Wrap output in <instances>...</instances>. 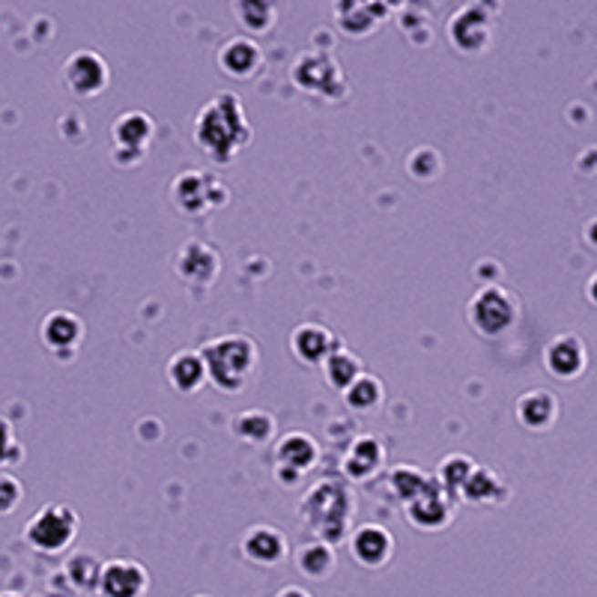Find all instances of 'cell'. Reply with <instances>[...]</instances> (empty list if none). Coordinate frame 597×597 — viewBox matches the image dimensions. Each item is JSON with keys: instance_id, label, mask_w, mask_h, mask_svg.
I'll return each mask as SVG.
<instances>
[{"instance_id": "cell-5", "label": "cell", "mask_w": 597, "mask_h": 597, "mask_svg": "<svg viewBox=\"0 0 597 597\" xmlns=\"http://www.w3.org/2000/svg\"><path fill=\"white\" fill-rule=\"evenodd\" d=\"M550 365H552V371L561 374V376L577 374V371H580V365H582L580 344H573V341H559V344H552V350H550Z\"/></svg>"}, {"instance_id": "cell-6", "label": "cell", "mask_w": 597, "mask_h": 597, "mask_svg": "<svg viewBox=\"0 0 597 597\" xmlns=\"http://www.w3.org/2000/svg\"><path fill=\"white\" fill-rule=\"evenodd\" d=\"M302 568H305V573H311V577H323V573L332 568V552L323 544L308 547L302 552Z\"/></svg>"}, {"instance_id": "cell-1", "label": "cell", "mask_w": 597, "mask_h": 597, "mask_svg": "<svg viewBox=\"0 0 597 597\" xmlns=\"http://www.w3.org/2000/svg\"><path fill=\"white\" fill-rule=\"evenodd\" d=\"M147 585L144 571L132 561H111L102 571V589L108 597H140Z\"/></svg>"}, {"instance_id": "cell-8", "label": "cell", "mask_w": 597, "mask_h": 597, "mask_svg": "<svg viewBox=\"0 0 597 597\" xmlns=\"http://www.w3.org/2000/svg\"><path fill=\"white\" fill-rule=\"evenodd\" d=\"M592 296L597 299V278H594V284H592Z\"/></svg>"}, {"instance_id": "cell-3", "label": "cell", "mask_w": 597, "mask_h": 597, "mask_svg": "<svg viewBox=\"0 0 597 597\" xmlns=\"http://www.w3.org/2000/svg\"><path fill=\"white\" fill-rule=\"evenodd\" d=\"M245 552L260 564H275L284 556V540L275 529H254L245 538Z\"/></svg>"}, {"instance_id": "cell-4", "label": "cell", "mask_w": 597, "mask_h": 597, "mask_svg": "<svg viewBox=\"0 0 597 597\" xmlns=\"http://www.w3.org/2000/svg\"><path fill=\"white\" fill-rule=\"evenodd\" d=\"M388 550H392V540H388L386 531L376 529V526L362 529V531L355 535V540H353L355 559H362L365 564H379V561L388 556Z\"/></svg>"}, {"instance_id": "cell-2", "label": "cell", "mask_w": 597, "mask_h": 597, "mask_svg": "<svg viewBox=\"0 0 597 597\" xmlns=\"http://www.w3.org/2000/svg\"><path fill=\"white\" fill-rule=\"evenodd\" d=\"M75 520L67 511H42L39 520L30 526V538L42 550H60L69 540Z\"/></svg>"}, {"instance_id": "cell-7", "label": "cell", "mask_w": 597, "mask_h": 597, "mask_svg": "<svg viewBox=\"0 0 597 597\" xmlns=\"http://www.w3.org/2000/svg\"><path fill=\"white\" fill-rule=\"evenodd\" d=\"M278 597H308V594L302 592V589H284V592H281Z\"/></svg>"}]
</instances>
